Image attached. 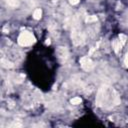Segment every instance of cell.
Returning <instances> with one entry per match:
<instances>
[{"instance_id": "obj_1", "label": "cell", "mask_w": 128, "mask_h": 128, "mask_svg": "<svg viewBox=\"0 0 128 128\" xmlns=\"http://www.w3.org/2000/svg\"><path fill=\"white\" fill-rule=\"evenodd\" d=\"M120 103V98L118 93L109 86H102L97 94L96 97V104L99 107L104 108H111L115 105Z\"/></svg>"}, {"instance_id": "obj_2", "label": "cell", "mask_w": 128, "mask_h": 128, "mask_svg": "<svg viewBox=\"0 0 128 128\" xmlns=\"http://www.w3.org/2000/svg\"><path fill=\"white\" fill-rule=\"evenodd\" d=\"M35 42V37L32 33L28 31L22 32L18 37V43L21 46H29Z\"/></svg>"}, {"instance_id": "obj_3", "label": "cell", "mask_w": 128, "mask_h": 128, "mask_svg": "<svg viewBox=\"0 0 128 128\" xmlns=\"http://www.w3.org/2000/svg\"><path fill=\"white\" fill-rule=\"evenodd\" d=\"M126 40H127V36L124 34H120L118 36V38L113 41V48H114V51L116 53H118L122 49V47L126 43Z\"/></svg>"}, {"instance_id": "obj_4", "label": "cell", "mask_w": 128, "mask_h": 128, "mask_svg": "<svg viewBox=\"0 0 128 128\" xmlns=\"http://www.w3.org/2000/svg\"><path fill=\"white\" fill-rule=\"evenodd\" d=\"M80 65L85 71H90L94 66L92 60L90 58H88V57H85V56L80 58Z\"/></svg>"}, {"instance_id": "obj_5", "label": "cell", "mask_w": 128, "mask_h": 128, "mask_svg": "<svg viewBox=\"0 0 128 128\" xmlns=\"http://www.w3.org/2000/svg\"><path fill=\"white\" fill-rule=\"evenodd\" d=\"M56 54H57L58 58L61 59V60H63V61H65V60L68 58V56H69L68 49H67L66 47H63V46L57 48V50H56Z\"/></svg>"}, {"instance_id": "obj_6", "label": "cell", "mask_w": 128, "mask_h": 128, "mask_svg": "<svg viewBox=\"0 0 128 128\" xmlns=\"http://www.w3.org/2000/svg\"><path fill=\"white\" fill-rule=\"evenodd\" d=\"M6 3H7L8 6H10L12 8H15V7L19 6V0H6Z\"/></svg>"}, {"instance_id": "obj_7", "label": "cell", "mask_w": 128, "mask_h": 128, "mask_svg": "<svg viewBox=\"0 0 128 128\" xmlns=\"http://www.w3.org/2000/svg\"><path fill=\"white\" fill-rule=\"evenodd\" d=\"M1 64H2V66L6 67V68H11V67L14 66L13 63H11L10 61H8V60H6V59H4V58L1 59Z\"/></svg>"}, {"instance_id": "obj_8", "label": "cell", "mask_w": 128, "mask_h": 128, "mask_svg": "<svg viewBox=\"0 0 128 128\" xmlns=\"http://www.w3.org/2000/svg\"><path fill=\"white\" fill-rule=\"evenodd\" d=\"M41 15H42V10H41V9H36V10L34 11V13H33V17H34V19H36V20L40 19V18H41Z\"/></svg>"}, {"instance_id": "obj_9", "label": "cell", "mask_w": 128, "mask_h": 128, "mask_svg": "<svg viewBox=\"0 0 128 128\" xmlns=\"http://www.w3.org/2000/svg\"><path fill=\"white\" fill-rule=\"evenodd\" d=\"M96 21H97V17L94 16V15L87 16V17H86V22H87V23H92V22H96Z\"/></svg>"}, {"instance_id": "obj_10", "label": "cell", "mask_w": 128, "mask_h": 128, "mask_svg": "<svg viewBox=\"0 0 128 128\" xmlns=\"http://www.w3.org/2000/svg\"><path fill=\"white\" fill-rule=\"evenodd\" d=\"M81 98L80 97H74L71 99V104H74V105H77V104H80L81 103Z\"/></svg>"}, {"instance_id": "obj_11", "label": "cell", "mask_w": 128, "mask_h": 128, "mask_svg": "<svg viewBox=\"0 0 128 128\" xmlns=\"http://www.w3.org/2000/svg\"><path fill=\"white\" fill-rule=\"evenodd\" d=\"M11 126H12V127H21V126H22V123H21V122H14Z\"/></svg>"}, {"instance_id": "obj_12", "label": "cell", "mask_w": 128, "mask_h": 128, "mask_svg": "<svg viewBox=\"0 0 128 128\" xmlns=\"http://www.w3.org/2000/svg\"><path fill=\"white\" fill-rule=\"evenodd\" d=\"M79 2V0H70V3L72 4V5H75V4H77Z\"/></svg>"}, {"instance_id": "obj_13", "label": "cell", "mask_w": 128, "mask_h": 128, "mask_svg": "<svg viewBox=\"0 0 128 128\" xmlns=\"http://www.w3.org/2000/svg\"><path fill=\"white\" fill-rule=\"evenodd\" d=\"M125 63H126V65L128 66V53L126 54V58H125Z\"/></svg>"}, {"instance_id": "obj_14", "label": "cell", "mask_w": 128, "mask_h": 128, "mask_svg": "<svg viewBox=\"0 0 128 128\" xmlns=\"http://www.w3.org/2000/svg\"><path fill=\"white\" fill-rule=\"evenodd\" d=\"M90 1H96V0H90Z\"/></svg>"}, {"instance_id": "obj_15", "label": "cell", "mask_w": 128, "mask_h": 128, "mask_svg": "<svg viewBox=\"0 0 128 128\" xmlns=\"http://www.w3.org/2000/svg\"><path fill=\"white\" fill-rule=\"evenodd\" d=\"M53 1H57V0H53Z\"/></svg>"}]
</instances>
